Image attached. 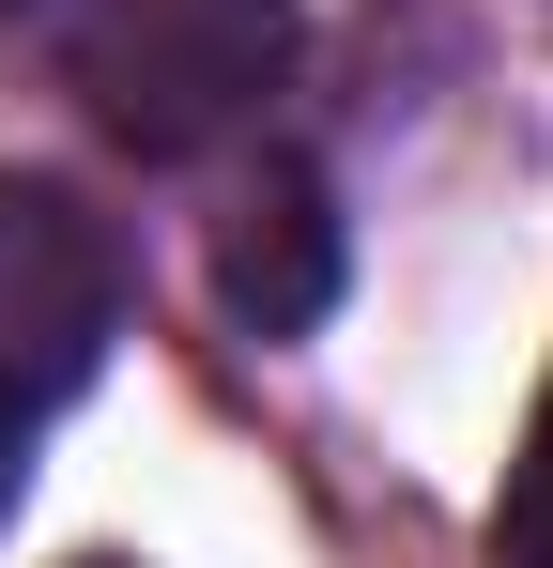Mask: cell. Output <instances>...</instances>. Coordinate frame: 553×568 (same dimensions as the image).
<instances>
[{
	"label": "cell",
	"instance_id": "obj_2",
	"mask_svg": "<svg viewBox=\"0 0 553 568\" xmlns=\"http://www.w3.org/2000/svg\"><path fill=\"white\" fill-rule=\"evenodd\" d=\"M123 323V231L62 170H0V415H47L108 369Z\"/></svg>",
	"mask_w": 553,
	"mask_h": 568
},
{
	"label": "cell",
	"instance_id": "obj_5",
	"mask_svg": "<svg viewBox=\"0 0 553 568\" xmlns=\"http://www.w3.org/2000/svg\"><path fill=\"white\" fill-rule=\"evenodd\" d=\"M16 430H31V415H0V507H16Z\"/></svg>",
	"mask_w": 553,
	"mask_h": 568
},
{
	"label": "cell",
	"instance_id": "obj_1",
	"mask_svg": "<svg viewBox=\"0 0 553 568\" xmlns=\"http://www.w3.org/2000/svg\"><path fill=\"white\" fill-rule=\"evenodd\" d=\"M292 0H78V31H62V62H78V93L108 139H139V154H200V139H231V123H262V93L292 78Z\"/></svg>",
	"mask_w": 553,
	"mask_h": 568
},
{
	"label": "cell",
	"instance_id": "obj_4",
	"mask_svg": "<svg viewBox=\"0 0 553 568\" xmlns=\"http://www.w3.org/2000/svg\"><path fill=\"white\" fill-rule=\"evenodd\" d=\"M492 568H553V384H539L523 462H507V507H492Z\"/></svg>",
	"mask_w": 553,
	"mask_h": 568
},
{
	"label": "cell",
	"instance_id": "obj_6",
	"mask_svg": "<svg viewBox=\"0 0 553 568\" xmlns=\"http://www.w3.org/2000/svg\"><path fill=\"white\" fill-rule=\"evenodd\" d=\"M92 568H108V554H92Z\"/></svg>",
	"mask_w": 553,
	"mask_h": 568
},
{
	"label": "cell",
	"instance_id": "obj_3",
	"mask_svg": "<svg viewBox=\"0 0 553 568\" xmlns=\"http://www.w3.org/2000/svg\"><path fill=\"white\" fill-rule=\"evenodd\" d=\"M215 292H231L247 338H308V323L339 307V215H323L308 170H262V185L231 200V231H215Z\"/></svg>",
	"mask_w": 553,
	"mask_h": 568
}]
</instances>
